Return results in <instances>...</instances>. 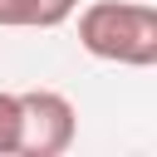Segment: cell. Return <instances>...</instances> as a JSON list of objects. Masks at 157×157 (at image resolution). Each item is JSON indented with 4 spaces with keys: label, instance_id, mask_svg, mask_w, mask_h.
Returning a JSON list of instances; mask_svg holds the SVG:
<instances>
[{
    "label": "cell",
    "instance_id": "obj_3",
    "mask_svg": "<svg viewBox=\"0 0 157 157\" xmlns=\"http://www.w3.org/2000/svg\"><path fill=\"white\" fill-rule=\"evenodd\" d=\"M20 152V93H0V157Z\"/></svg>",
    "mask_w": 157,
    "mask_h": 157
},
{
    "label": "cell",
    "instance_id": "obj_5",
    "mask_svg": "<svg viewBox=\"0 0 157 157\" xmlns=\"http://www.w3.org/2000/svg\"><path fill=\"white\" fill-rule=\"evenodd\" d=\"M0 29H34V0H0Z\"/></svg>",
    "mask_w": 157,
    "mask_h": 157
},
{
    "label": "cell",
    "instance_id": "obj_2",
    "mask_svg": "<svg viewBox=\"0 0 157 157\" xmlns=\"http://www.w3.org/2000/svg\"><path fill=\"white\" fill-rule=\"evenodd\" d=\"M74 142V103L54 88L20 93V152L25 157H59Z\"/></svg>",
    "mask_w": 157,
    "mask_h": 157
},
{
    "label": "cell",
    "instance_id": "obj_4",
    "mask_svg": "<svg viewBox=\"0 0 157 157\" xmlns=\"http://www.w3.org/2000/svg\"><path fill=\"white\" fill-rule=\"evenodd\" d=\"M78 10V0H34V29H54Z\"/></svg>",
    "mask_w": 157,
    "mask_h": 157
},
{
    "label": "cell",
    "instance_id": "obj_1",
    "mask_svg": "<svg viewBox=\"0 0 157 157\" xmlns=\"http://www.w3.org/2000/svg\"><path fill=\"white\" fill-rule=\"evenodd\" d=\"M78 44L93 59L147 69L157 64V10L132 0H93L78 15Z\"/></svg>",
    "mask_w": 157,
    "mask_h": 157
}]
</instances>
